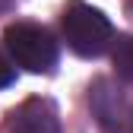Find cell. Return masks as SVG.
Wrapping results in <instances>:
<instances>
[{
  "instance_id": "cell-1",
  "label": "cell",
  "mask_w": 133,
  "mask_h": 133,
  "mask_svg": "<svg viewBox=\"0 0 133 133\" xmlns=\"http://www.w3.org/2000/svg\"><path fill=\"white\" fill-rule=\"evenodd\" d=\"M3 51L29 73H51L57 63V41L35 22H13L3 32Z\"/></svg>"
},
{
  "instance_id": "cell-2",
  "label": "cell",
  "mask_w": 133,
  "mask_h": 133,
  "mask_svg": "<svg viewBox=\"0 0 133 133\" xmlns=\"http://www.w3.org/2000/svg\"><path fill=\"white\" fill-rule=\"evenodd\" d=\"M63 38H66L73 54L98 57V54H105L108 44L114 41V29H111L108 16L102 10L73 0V3L66 6V13H63Z\"/></svg>"
},
{
  "instance_id": "cell-3",
  "label": "cell",
  "mask_w": 133,
  "mask_h": 133,
  "mask_svg": "<svg viewBox=\"0 0 133 133\" xmlns=\"http://www.w3.org/2000/svg\"><path fill=\"white\" fill-rule=\"evenodd\" d=\"M6 133H60L54 108L41 98H29L10 114Z\"/></svg>"
},
{
  "instance_id": "cell-4",
  "label": "cell",
  "mask_w": 133,
  "mask_h": 133,
  "mask_svg": "<svg viewBox=\"0 0 133 133\" xmlns=\"http://www.w3.org/2000/svg\"><path fill=\"white\" fill-rule=\"evenodd\" d=\"M114 70H117V76H124L127 82H133V35H121L117 41H114Z\"/></svg>"
},
{
  "instance_id": "cell-5",
  "label": "cell",
  "mask_w": 133,
  "mask_h": 133,
  "mask_svg": "<svg viewBox=\"0 0 133 133\" xmlns=\"http://www.w3.org/2000/svg\"><path fill=\"white\" fill-rule=\"evenodd\" d=\"M16 79V70H13V60L3 54V51H0V89H3V86H10V82Z\"/></svg>"
},
{
  "instance_id": "cell-6",
  "label": "cell",
  "mask_w": 133,
  "mask_h": 133,
  "mask_svg": "<svg viewBox=\"0 0 133 133\" xmlns=\"http://www.w3.org/2000/svg\"><path fill=\"white\" fill-rule=\"evenodd\" d=\"M6 6H10V0H0V10H6Z\"/></svg>"
},
{
  "instance_id": "cell-7",
  "label": "cell",
  "mask_w": 133,
  "mask_h": 133,
  "mask_svg": "<svg viewBox=\"0 0 133 133\" xmlns=\"http://www.w3.org/2000/svg\"><path fill=\"white\" fill-rule=\"evenodd\" d=\"M130 130H133V111H130Z\"/></svg>"
}]
</instances>
